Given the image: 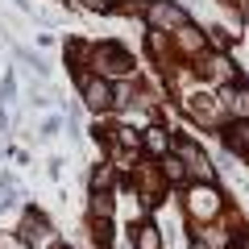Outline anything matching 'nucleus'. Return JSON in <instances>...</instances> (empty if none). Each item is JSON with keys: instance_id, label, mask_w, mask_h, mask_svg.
<instances>
[{"instance_id": "12", "label": "nucleus", "mask_w": 249, "mask_h": 249, "mask_svg": "<svg viewBox=\"0 0 249 249\" xmlns=\"http://www.w3.org/2000/svg\"><path fill=\"white\" fill-rule=\"evenodd\" d=\"M178 46H183V50H199V46H204V37H199L196 29L183 25V29H178Z\"/></svg>"}, {"instance_id": "13", "label": "nucleus", "mask_w": 249, "mask_h": 249, "mask_svg": "<svg viewBox=\"0 0 249 249\" xmlns=\"http://www.w3.org/2000/svg\"><path fill=\"white\" fill-rule=\"evenodd\" d=\"M21 245H25L21 237H0V249H21Z\"/></svg>"}, {"instance_id": "5", "label": "nucleus", "mask_w": 249, "mask_h": 249, "mask_svg": "<svg viewBox=\"0 0 249 249\" xmlns=\"http://www.w3.org/2000/svg\"><path fill=\"white\" fill-rule=\"evenodd\" d=\"M150 25H158V29H183L187 25V13L178 9V4H154V9H150Z\"/></svg>"}, {"instance_id": "11", "label": "nucleus", "mask_w": 249, "mask_h": 249, "mask_svg": "<svg viewBox=\"0 0 249 249\" xmlns=\"http://www.w3.org/2000/svg\"><path fill=\"white\" fill-rule=\"evenodd\" d=\"M162 175H166L170 183H183V178H187V166H183L178 158H162Z\"/></svg>"}, {"instance_id": "9", "label": "nucleus", "mask_w": 249, "mask_h": 249, "mask_svg": "<svg viewBox=\"0 0 249 249\" xmlns=\"http://www.w3.org/2000/svg\"><path fill=\"white\" fill-rule=\"evenodd\" d=\"M133 249H162V237L154 224H142V229L133 232Z\"/></svg>"}, {"instance_id": "3", "label": "nucleus", "mask_w": 249, "mask_h": 249, "mask_svg": "<svg viewBox=\"0 0 249 249\" xmlns=\"http://www.w3.org/2000/svg\"><path fill=\"white\" fill-rule=\"evenodd\" d=\"M187 212L199 216V220H212L216 212H220V196H216L212 187H191V196H187Z\"/></svg>"}, {"instance_id": "4", "label": "nucleus", "mask_w": 249, "mask_h": 249, "mask_svg": "<svg viewBox=\"0 0 249 249\" xmlns=\"http://www.w3.org/2000/svg\"><path fill=\"white\" fill-rule=\"evenodd\" d=\"M83 100H88V108H96V112H104V108H112V88H108L104 79H83Z\"/></svg>"}, {"instance_id": "10", "label": "nucleus", "mask_w": 249, "mask_h": 249, "mask_svg": "<svg viewBox=\"0 0 249 249\" xmlns=\"http://www.w3.org/2000/svg\"><path fill=\"white\" fill-rule=\"evenodd\" d=\"M224 104H229L237 116H245V121H249V88H241V91H224Z\"/></svg>"}, {"instance_id": "2", "label": "nucleus", "mask_w": 249, "mask_h": 249, "mask_svg": "<svg viewBox=\"0 0 249 249\" xmlns=\"http://www.w3.org/2000/svg\"><path fill=\"white\" fill-rule=\"evenodd\" d=\"M91 62H96L100 75H112V79H121V75L133 71V58H129L121 46H100V50H91Z\"/></svg>"}, {"instance_id": "7", "label": "nucleus", "mask_w": 249, "mask_h": 249, "mask_svg": "<svg viewBox=\"0 0 249 249\" xmlns=\"http://www.w3.org/2000/svg\"><path fill=\"white\" fill-rule=\"evenodd\" d=\"M187 108H191V116H199V121H220V108H216V100L212 96H191L187 100Z\"/></svg>"}, {"instance_id": "6", "label": "nucleus", "mask_w": 249, "mask_h": 249, "mask_svg": "<svg viewBox=\"0 0 249 249\" xmlns=\"http://www.w3.org/2000/svg\"><path fill=\"white\" fill-rule=\"evenodd\" d=\"M50 237V229H46V220L37 212H25V220H21V241H29V245H34V241H46Z\"/></svg>"}, {"instance_id": "1", "label": "nucleus", "mask_w": 249, "mask_h": 249, "mask_svg": "<svg viewBox=\"0 0 249 249\" xmlns=\"http://www.w3.org/2000/svg\"><path fill=\"white\" fill-rule=\"evenodd\" d=\"M175 158L187 166V175H196V178H204V183H212V162L204 158V150H199L196 142H187V137H175Z\"/></svg>"}, {"instance_id": "8", "label": "nucleus", "mask_w": 249, "mask_h": 249, "mask_svg": "<svg viewBox=\"0 0 249 249\" xmlns=\"http://www.w3.org/2000/svg\"><path fill=\"white\" fill-rule=\"evenodd\" d=\"M175 145V137L166 133V129H145V150L158 154V158H166V150Z\"/></svg>"}]
</instances>
